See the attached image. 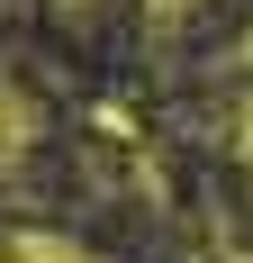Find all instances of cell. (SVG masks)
<instances>
[{"mask_svg": "<svg viewBox=\"0 0 253 263\" xmlns=\"http://www.w3.org/2000/svg\"><path fill=\"white\" fill-rule=\"evenodd\" d=\"M0 263H100V254L54 236V227H0Z\"/></svg>", "mask_w": 253, "mask_h": 263, "instance_id": "6da1fadb", "label": "cell"}, {"mask_svg": "<svg viewBox=\"0 0 253 263\" xmlns=\"http://www.w3.org/2000/svg\"><path fill=\"white\" fill-rule=\"evenodd\" d=\"M36 127H46V118H36V100H27L18 82H0V173H9V163L36 145Z\"/></svg>", "mask_w": 253, "mask_h": 263, "instance_id": "7a4b0ae2", "label": "cell"}, {"mask_svg": "<svg viewBox=\"0 0 253 263\" xmlns=\"http://www.w3.org/2000/svg\"><path fill=\"white\" fill-rule=\"evenodd\" d=\"M190 9H199V0H190ZM145 18H154V27H172V18H181V0H145Z\"/></svg>", "mask_w": 253, "mask_h": 263, "instance_id": "3957f363", "label": "cell"}, {"mask_svg": "<svg viewBox=\"0 0 253 263\" xmlns=\"http://www.w3.org/2000/svg\"><path fill=\"white\" fill-rule=\"evenodd\" d=\"M64 9H91V0H64Z\"/></svg>", "mask_w": 253, "mask_h": 263, "instance_id": "277c9868", "label": "cell"}]
</instances>
